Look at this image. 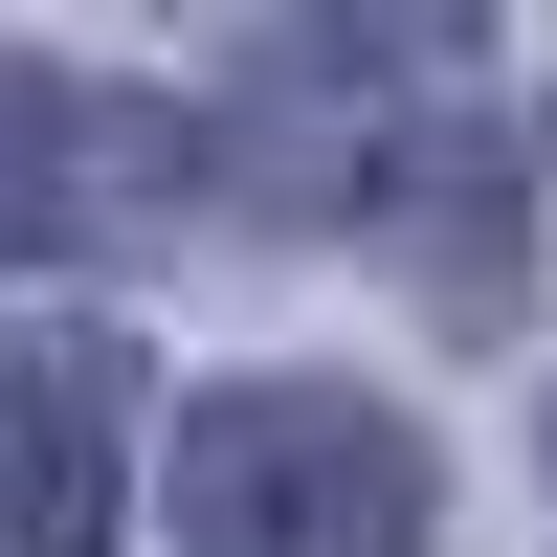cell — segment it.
<instances>
[{
  "label": "cell",
  "mask_w": 557,
  "mask_h": 557,
  "mask_svg": "<svg viewBox=\"0 0 557 557\" xmlns=\"http://www.w3.org/2000/svg\"><path fill=\"white\" fill-rule=\"evenodd\" d=\"M134 335H0V557H112Z\"/></svg>",
  "instance_id": "obj_2"
},
{
  "label": "cell",
  "mask_w": 557,
  "mask_h": 557,
  "mask_svg": "<svg viewBox=\"0 0 557 557\" xmlns=\"http://www.w3.org/2000/svg\"><path fill=\"white\" fill-rule=\"evenodd\" d=\"M178 535L201 557H424L446 535V469L401 401L357 380H223L178 424Z\"/></svg>",
  "instance_id": "obj_1"
},
{
  "label": "cell",
  "mask_w": 557,
  "mask_h": 557,
  "mask_svg": "<svg viewBox=\"0 0 557 557\" xmlns=\"http://www.w3.org/2000/svg\"><path fill=\"white\" fill-rule=\"evenodd\" d=\"M67 223H89V89L0 67V268H23V246H67Z\"/></svg>",
  "instance_id": "obj_3"
}]
</instances>
